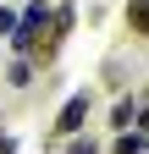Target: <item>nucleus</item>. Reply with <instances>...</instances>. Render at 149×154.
Returning a JSON list of instances; mask_svg holds the SVG:
<instances>
[{
	"label": "nucleus",
	"instance_id": "obj_7",
	"mask_svg": "<svg viewBox=\"0 0 149 154\" xmlns=\"http://www.w3.org/2000/svg\"><path fill=\"white\" fill-rule=\"evenodd\" d=\"M11 28H17V17H11V11H0V33H11Z\"/></svg>",
	"mask_w": 149,
	"mask_h": 154
},
{
	"label": "nucleus",
	"instance_id": "obj_5",
	"mask_svg": "<svg viewBox=\"0 0 149 154\" xmlns=\"http://www.w3.org/2000/svg\"><path fill=\"white\" fill-rule=\"evenodd\" d=\"M110 121H116L122 132H127V121H138V110H133V99H116V110H110Z\"/></svg>",
	"mask_w": 149,
	"mask_h": 154
},
{
	"label": "nucleus",
	"instance_id": "obj_2",
	"mask_svg": "<svg viewBox=\"0 0 149 154\" xmlns=\"http://www.w3.org/2000/svg\"><path fill=\"white\" fill-rule=\"evenodd\" d=\"M88 121V94H72V99L61 105V121H55V132H78Z\"/></svg>",
	"mask_w": 149,
	"mask_h": 154
},
{
	"label": "nucleus",
	"instance_id": "obj_6",
	"mask_svg": "<svg viewBox=\"0 0 149 154\" xmlns=\"http://www.w3.org/2000/svg\"><path fill=\"white\" fill-rule=\"evenodd\" d=\"M6 77H11V88H28V83H33V66H28V61H11Z\"/></svg>",
	"mask_w": 149,
	"mask_h": 154
},
{
	"label": "nucleus",
	"instance_id": "obj_3",
	"mask_svg": "<svg viewBox=\"0 0 149 154\" xmlns=\"http://www.w3.org/2000/svg\"><path fill=\"white\" fill-rule=\"evenodd\" d=\"M127 22H133V33L149 38V0H127Z\"/></svg>",
	"mask_w": 149,
	"mask_h": 154
},
{
	"label": "nucleus",
	"instance_id": "obj_4",
	"mask_svg": "<svg viewBox=\"0 0 149 154\" xmlns=\"http://www.w3.org/2000/svg\"><path fill=\"white\" fill-rule=\"evenodd\" d=\"M149 149V132H122L116 138V154H144Z\"/></svg>",
	"mask_w": 149,
	"mask_h": 154
},
{
	"label": "nucleus",
	"instance_id": "obj_8",
	"mask_svg": "<svg viewBox=\"0 0 149 154\" xmlns=\"http://www.w3.org/2000/svg\"><path fill=\"white\" fill-rule=\"evenodd\" d=\"M72 154H94V143H88V138H83V143H72Z\"/></svg>",
	"mask_w": 149,
	"mask_h": 154
},
{
	"label": "nucleus",
	"instance_id": "obj_9",
	"mask_svg": "<svg viewBox=\"0 0 149 154\" xmlns=\"http://www.w3.org/2000/svg\"><path fill=\"white\" fill-rule=\"evenodd\" d=\"M138 132H149V110H144V116H138Z\"/></svg>",
	"mask_w": 149,
	"mask_h": 154
},
{
	"label": "nucleus",
	"instance_id": "obj_1",
	"mask_svg": "<svg viewBox=\"0 0 149 154\" xmlns=\"http://www.w3.org/2000/svg\"><path fill=\"white\" fill-rule=\"evenodd\" d=\"M44 28H50V11H44V6H33L22 22L11 28V44H17V55H33V44H39V33H44Z\"/></svg>",
	"mask_w": 149,
	"mask_h": 154
}]
</instances>
